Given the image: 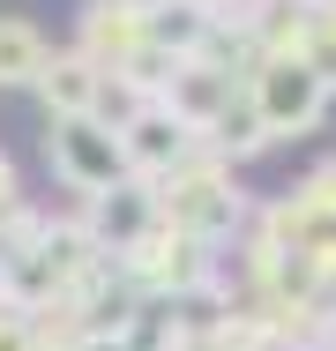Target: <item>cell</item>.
<instances>
[{"label":"cell","mask_w":336,"mask_h":351,"mask_svg":"<svg viewBox=\"0 0 336 351\" xmlns=\"http://www.w3.org/2000/svg\"><path fill=\"white\" fill-rule=\"evenodd\" d=\"M75 53L97 75H128L142 53H149V8L134 0H82L75 15Z\"/></svg>","instance_id":"cell-4"},{"label":"cell","mask_w":336,"mask_h":351,"mask_svg":"<svg viewBox=\"0 0 336 351\" xmlns=\"http://www.w3.org/2000/svg\"><path fill=\"white\" fill-rule=\"evenodd\" d=\"M195 8H209V15H232V0H195Z\"/></svg>","instance_id":"cell-16"},{"label":"cell","mask_w":336,"mask_h":351,"mask_svg":"<svg viewBox=\"0 0 336 351\" xmlns=\"http://www.w3.org/2000/svg\"><path fill=\"white\" fill-rule=\"evenodd\" d=\"M307 68L329 82V97H336V8H322L314 23H307Z\"/></svg>","instance_id":"cell-12"},{"label":"cell","mask_w":336,"mask_h":351,"mask_svg":"<svg viewBox=\"0 0 336 351\" xmlns=\"http://www.w3.org/2000/svg\"><path fill=\"white\" fill-rule=\"evenodd\" d=\"M239 90H247V82H239L232 68H217V60H180V68L165 75L157 105H165V112H180V120L202 135V128H209V120H217V112L239 97Z\"/></svg>","instance_id":"cell-7"},{"label":"cell","mask_w":336,"mask_h":351,"mask_svg":"<svg viewBox=\"0 0 336 351\" xmlns=\"http://www.w3.org/2000/svg\"><path fill=\"white\" fill-rule=\"evenodd\" d=\"M45 172L60 180L75 202H97L120 180H134L128 149H120V135L105 120H45Z\"/></svg>","instance_id":"cell-2"},{"label":"cell","mask_w":336,"mask_h":351,"mask_svg":"<svg viewBox=\"0 0 336 351\" xmlns=\"http://www.w3.org/2000/svg\"><path fill=\"white\" fill-rule=\"evenodd\" d=\"M291 210L307 217V232H314V239H329V232H336V157H322V165L291 187Z\"/></svg>","instance_id":"cell-11"},{"label":"cell","mask_w":336,"mask_h":351,"mask_svg":"<svg viewBox=\"0 0 336 351\" xmlns=\"http://www.w3.org/2000/svg\"><path fill=\"white\" fill-rule=\"evenodd\" d=\"M134 8H165V0H134Z\"/></svg>","instance_id":"cell-18"},{"label":"cell","mask_w":336,"mask_h":351,"mask_svg":"<svg viewBox=\"0 0 336 351\" xmlns=\"http://www.w3.org/2000/svg\"><path fill=\"white\" fill-rule=\"evenodd\" d=\"M53 60V38L30 15H0V90H30Z\"/></svg>","instance_id":"cell-9"},{"label":"cell","mask_w":336,"mask_h":351,"mask_svg":"<svg viewBox=\"0 0 336 351\" xmlns=\"http://www.w3.org/2000/svg\"><path fill=\"white\" fill-rule=\"evenodd\" d=\"M247 105H254V120H262L269 142H299V135H314L329 120L336 97L307 60H262V68L247 75Z\"/></svg>","instance_id":"cell-3"},{"label":"cell","mask_w":336,"mask_h":351,"mask_svg":"<svg viewBox=\"0 0 336 351\" xmlns=\"http://www.w3.org/2000/svg\"><path fill=\"white\" fill-rule=\"evenodd\" d=\"M157 217L180 224V232H195L202 247H232V232L254 210H247V195H239V172H232L224 157L195 149L172 180H157Z\"/></svg>","instance_id":"cell-1"},{"label":"cell","mask_w":336,"mask_h":351,"mask_svg":"<svg viewBox=\"0 0 336 351\" xmlns=\"http://www.w3.org/2000/svg\"><path fill=\"white\" fill-rule=\"evenodd\" d=\"M38 90V105H45V120H97V97H105V75L90 68L75 45H53V60L45 75L30 82Z\"/></svg>","instance_id":"cell-8"},{"label":"cell","mask_w":336,"mask_h":351,"mask_svg":"<svg viewBox=\"0 0 336 351\" xmlns=\"http://www.w3.org/2000/svg\"><path fill=\"white\" fill-rule=\"evenodd\" d=\"M202 149H209V157H224L232 172H239L247 157H262V149H269L262 120H254V105H247V90H239V97H232V105H224V112L202 128Z\"/></svg>","instance_id":"cell-10"},{"label":"cell","mask_w":336,"mask_h":351,"mask_svg":"<svg viewBox=\"0 0 336 351\" xmlns=\"http://www.w3.org/2000/svg\"><path fill=\"white\" fill-rule=\"evenodd\" d=\"M75 217H82V232H90V247H97L105 262H120V254L134 247V239H142V232L157 224V187H149V180H120L112 195H97V202H82Z\"/></svg>","instance_id":"cell-6"},{"label":"cell","mask_w":336,"mask_h":351,"mask_svg":"<svg viewBox=\"0 0 336 351\" xmlns=\"http://www.w3.org/2000/svg\"><path fill=\"white\" fill-rule=\"evenodd\" d=\"M75 351H142V344H134L128 329H97V337H82Z\"/></svg>","instance_id":"cell-15"},{"label":"cell","mask_w":336,"mask_h":351,"mask_svg":"<svg viewBox=\"0 0 336 351\" xmlns=\"http://www.w3.org/2000/svg\"><path fill=\"white\" fill-rule=\"evenodd\" d=\"M0 351H38V337H30L23 314H0Z\"/></svg>","instance_id":"cell-14"},{"label":"cell","mask_w":336,"mask_h":351,"mask_svg":"<svg viewBox=\"0 0 336 351\" xmlns=\"http://www.w3.org/2000/svg\"><path fill=\"white\" fill-rule=\"evenodd\" d=\"M23 210V180H15V157L0 149V217H15Z\"/></svg>","instance_id":"cell-13"},{"label":"cell","mask_w":336,"mask_h":351,"mask_svg":"<svg viewBox=\"0 0 336 351\" xmlns=\"http://www.w3.org/2000/svg\"><path fill=\"white\" fill-rule=\"evenodd\" d=\"M112 135H120V149H128V172H134V180H149V187H157V180H172V172L202 149V135L180 120V112H165L157 97H149L134 120H120Z\"/></svg>","instance_id":"cell-5"},{"label":"cell","mask_w":336,"mask_h":351,"mask_svg":"<svg viewBox=\"0 0 336 351\" xmlns=\"http://www.w3.org/2000/svg\"><path fill=\"white\" fill-rule=\"evenodd\" d=\"M299 8H314V15H322V8H336V0H299Z\"/></svg>","instance_id":"cell-17"}]
</instances>
